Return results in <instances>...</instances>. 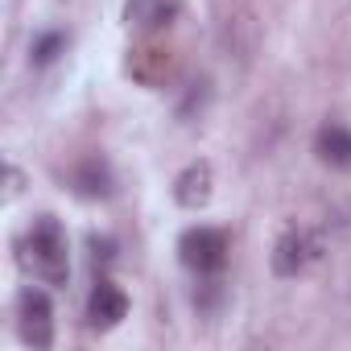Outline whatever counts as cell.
<instances>
[{"instance_id":"obj_7","label":"cell","mask_w":351,"mask_h":351,"mask_svg":"<svg viewBox=\"0 0 351 351\" xmlns=\"http://www.w3.org/2000/svg\"><path fill=\"white\" fill-rule=\"evenodd\" d=\"M124 314H128L124 289L112 285V281H95V289H91V298H87V322H91L95 330H112V326H120Z\"/></svg>"},{"instance_id":"obj_3","label":"cell","mask_w":351,"mask_h":351,"mask_svg":"<svg viewBox=\"0 0 351 351\" xmlns=\"http://www.w3.org/2000/svg\"><path fill=\"white\" fill-rule=\"evenodd\" d=\"M322 256V240L306 228H285L273 244V273L277 277H298Z\"/></svg>"},{"instance_id":"obj_2","label":"cell","mask_w":351,"mask_h":351,"mask_svg":"<svg viewBox=\"0 0 351 351\" xmlns=\"http://www.w3.org/2000/svg\"><path fill=\"white\" fill-rule=\"evenodd\" d=\"M228 252H232V240H228L223 228H191L178 240V261L199 277L219 273L228 265Z\"/></svg>"},{"instance_id":"obj_10","label":"cell","mask_w":351,"mask_h":351,"mask_svg":"<svg viewBox=\"0 0 351 351\" xmlns=\"http://www.w3.org/2000/svg\"><path fill=\"white\" fill-rule=\"evenodd\" d=\"M58 54H66V34H58V29L42 34V38L29 46V62H34V66H50Z\"/></svg>"},{"instance_id":"obj_4","label":"cell","mask_w":351,"mask_h":351,"mask_svg":"<svg viewBox=\"0 0 351 351\" xmlns=\"http://www.w3.org/2000/svg\"><path fill=\"white\" fill-rule=\"evenodd\" d=\"M17 326L29 347H50L54 343V306L42 289H25L17 298Z\"/></svg>"},{"instance_id":"obj_1","label":"cell","mask_w":351,"mask_h":351,"mask_svg":"<svg viewBox=\"0 0 351 351\" xmlns=\"http://www.w3.org/2000/svg\"><path fill=\"white\" fill-rule=\"evenodd\" d=\"M25 269L46 281V285H66L71 277V248H66V232L54 215H38L25 232V252H21Z\"/></svg>"},{"instance_id":"obj_5","label":"cell","mask_w":351,"mask_h":351,"mask_svg":"<svg viewBox=\"0 0 351 351\" xmlns=\"http://www.w3.org/2000/svg\"><path fill=\"white\" fill-rule=\"evenodd\" d=\"M182 0H124V25L136 34H161L178 21Z\"/></svg>"},{"instance_id":"obj_8","label":"cell","mask_w":351,"mask_h":351,"mask_svg":"<svg viewBox=\"0 0 351 351\" xmlns=\"http://www.w3.org/2000/svg\"><path fill=\"white\" fill-rule=\"evenodd\" d=\"M314 153L330 169H351V128L347 124H322L314 136Z\"/></svg>"},{"instance_id":"obj_6","label":"cell","mask_w":351,"mask_h":351,"mask_svg":"<svg viewBox=\"0 0 351 351\" xmlns=\"http://www.w3.org/2000/svg\"><path fill=\"white\" fill-rule=\"evenodd\" d=\"M211 195H215V169H211V161H191L178 178H173V199H178L182 207H191V211L207 207Z\"/></svg>"},{"instance_id":"obj_9","label":"cell","mask_w":351,"mask_h":351,"mask_svg":"<svg viewBox=\"0 0 351 351\" xmlns=\"http://www.w3.org/2000/svg\"><path fill=\"white\" fill-rule=\"evenodd\" d=\"M71 182L83 199H108L112 195V169H108L104 157H83L71 173Z\"/></svg>"}]
</instances>
